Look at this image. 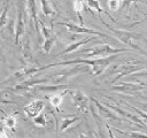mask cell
Returning a JSON list of instances; mask_svg holds the SVG:
<instances>
[{
  "mask_svg": "<svg viewBox=\"0 0 147 138\" xmlns=\"http://www.w3.org/2000/svg\"><path fill=\"white\" fill-rule=\"evenodd\" d=\"M101 22L106 25V28L119 40V41H122V43H124L125 45H127V46H130V47H132V48H134V49H137V51H139L140 53H144V51L138 46V44L136 43L137 40H139V39H141L142 38V36L141 34H138V33H134V32H130V31H125V30H118V29H114V28H111L109 24H107V23H105L103 22V20H101Z\"/></svg>",
  "mask_w": 147,
  "mask_h": 138,
  "instance_id": "obj_2",
  "label": "cell"
},
{
  "mask_svg": "<svg viewBox=\"0 0 147 138\" xmlns=\"http://www.w3.org/2000/svg\"><path fill=\"white\" fill-rule=\"evenodd\" d=\"M117 132L122 133V135H125V136H130V137H147V133L145 132H141V131H131V132H123L118 129H115Z\"/></svg>",
  "mask_w": 147,
  "mask_h": 138,
  "instance_id": "obj_27",
  "label": "cell"
},
{
  "mask_svg": "<svg viewBox=\"0 0 147 138\" xmlns=\"http://www.w3.org/2000/svg\"><path fill=\"white\" fill-rule=\"evenodd\" d=\"M23 54H24V57H26V59H30V56H31L29 39H25V44H24V46H23Z\"/></svg>",
  "mask_w": 147,
  "mask_h": 138,
  "instance_id": "obj_29",
  "label": "cell"
},
{
  "mask_svg": "<svg viewBox=\"0 0 147 138\" xmlns=\"http://www.w3.org/2000/svg\"><path fill=\"white\" fill-rule=\"evenodd\" d=\"M39 24H40V29H41L42 36H44V38H45L44 44H42V51H44L45 53H48V52L52 49V47H53V45L55 44V41H56V34L53 32L52 29L46 28L45 24H44L41 21H39Z\"/></svg>",
  "mask_w": 147,
  "mask_h": 138,
  "instance_id": "obj_10",
  "label": "cell"
},
{
  "mask_svg": "<svg viewBox=\"0 0 147 138\" xmlns=\"http://www.w3.org/2000/svg\"><path fill=\"white\" fill-rule=\"evenodd\" d=\"M41 70H45V66L42 67H28V68H24V69H21L14 74H11L7 79L2 80L0 84H8V83H16L17 80H21L25 77H29V76H32Z\"/></svg>",
  "mask_w": 147,
  "mask_h": 138,
  "instance_id": "obj_6",
  "label": "cell"
},
{
  "mask_svg": "<svg viewBox=\"0 0 147 138\" xmlns=\"http://www.w3.org/2000/svg\"><path fill=\"white\" fill-rule=\"evenodd\" d=\"M57 24H59V25H63V26H65V28L68 29V31L74 32V33H90V34H93V36L102 37V38H109L108 34L102 33V32H99V31H95V30H93V29L85 28L84 25H77V24L69 23V22H59Z\"/></svg>",
  "mask_w": 147,
  "mask_h": 138,
  "instance_id": "obj_8",
  "label": "cell"
},
{
  "mask_svg": "<svg viewBox=\"0 0 147 138\" xmlns=\"http://www.w3.org/2000/svg\"><path fill=\"white\" fill-rule=\"evenodd\" d=\"M70 85L69 84H65V83H61V84H49V85H37L34 86L36 90L38 91H42V92H46V93H56V92H61L62 90H67L69 89Z\"/></svg>",
  "mask_w": 147,
  "mask_h": 138,
  "instance_id": "obj_16",
  "label": "cell"
},
{
  "mask_svg": "<svg viewBox=\"0 0 147 138\" xmlns=\"http://www.w3.org/2000/svg\"><path fill=\"white\" fill-rule=\"evenodd\" d=\"M40 3H41V10H42V14L48 16V15H55V8H52V6L49 5V2L47 0H40Z\"/></svg>",
  "mask_w": 147,
  "mask_h": 138,
  "instance_id": "obj_22",
  "label": "cell"
},
{
  "mask_svg": "<svg viewBox=\"0 0 147 138\" xmlns=\"http://www.w3.org/2000/svg\"><path fill=\"white\" fill-rule=\"evenodd\" d=\"M25 33V22L23 17V9L20 6L17 9V18H16V25H15V44L17 45L22 36Z\"/></svg>",
  "mask_w": 147,
  "mask_h": 138,
  "instance_id": "obj_14",
  "label": "cell"
},
{
  "mask_svg": "<svg viewBox=\"0 0 147 138\" xmlns=\"http://www.w3.org/2000/svg\"><path fill=\"white\" fill-rule=\"evenodd\" d=\"M24 97L15 92L13 89L0 90V103H16L20 100H23Z\"/></svg>",
  "mask_w": 147,
  "mask_h": 138,
  "instance_id": "obj_13",
  "label": "cell"
},
{
  "mask_svg": "<svg viewBox=\"0 0 147 138\" xmlns=\"http://www.w3.org/2000/svg\"><path fill=\"white\" fill-rule=\"evenodd\" d=\"M111 91L125 93V94H134L137 92L142 91V85L141 84H133V83H121L118 85H113L110 86Z\"/></svg>",
  "mask_w": 147,
  "mask_h": 138,
  "instance_id": "obj_11",
  "label": "cell"
},
{
  "mask_svg": "<svg viewBox=\"0 0 147 138\" xmlns=\"http://www.w3.org/2000/svg\"><path fill=\"white\" fill-rule=\"evenodd\" d=\"M117 54H113V55H108L105 57H100V59H95V60H90V59H75V60H68V61H62V62H56V63H51L45 66V69L51 68V67H55V66H70V64H87L91 66V71L93 74V76H99L101 75L105 69L117 57Z\"/></svg>",
  "mask_w": 147,
  "mask_h": 138,
  "instance_id": "obj_1",
  "label": "cell"
},
{
  "mask_svg": "<svg viewBox=\"0 0 147 138\" xmlns=\"http://www.w3.org/2000/svg\"><path fill=\"white\" fill-rule=\"evenodd\" d=\"M138 0H121V3H122V8H126V9H129L130 8V6L132 5V3H136Z\"/></svg>",
  "mask_w": 147,
  "mask_h": 138,
  "instance_id": "obj_31",
  "label": "cell"
},
{
  "mask_svg": "<svg viewBox=\"0 0 147 138\" xmlns=\"http://www.w3.org/2000/svg\"><path fill=\"white\" fill-rule=\"evenodd\" d=\"M8 8H9V6H8V2H7L6 6H5V8L2 9V13L0 14V29L3 28V26L7 24V22H8V18H7Z\"/></svg>",
  "mask_w": 147,
  "mask_h": 138,
  "instance_id": "obj_24",
  "label": "cell"
},
{
  "mask_svg": "<svg viewBox=\"0 0 147 138\" xmlns=\"http://www.w3.org/2000/svg\"><path fill=\"white\" fill-rule=\"evenodd\" d=\"M3 123H5V125L8 126L9 129H13V130H14V128H15V125H16V118H15L14 115L7 116V117L3 120Z\"/></svg>",
  "mask_w": 147,
  "mask_h": 138,
  "instance_id": "obj_26",
  "label": "cell"
},
{
  "mask_svg": "<svg viewBox=\"0 0 147 138\" xmlns=\"http://www.w3.org/2000/svg\"><path fill=\"white\" fill-rule=\"evenodd\" d=\"M85 71H88V68L86 66H82V64H76L74 68L70 69H65L62 70L57 74H55L53 76V83L55 84H61V83H65L68 82L71 77H75L79 74H83Z\"/></svg>",
  "mask_w": 147,
  "mask_h": 138,
  "instance_id": "obj_5",
  "label": "cell"
},
{
  "mask_svg": "<svg viewBox=\"0 0 147 138\" xmlns=\"http://www.w3.org/2000/svg\"><path fill=\"white\" fill-rule=\"evenodd\" d=\"M69 91L68 90H65V91H63L62 93H60V92H56V93H53L51 97H48V99H49V102H51V105L52 106H54L56 109L59 108V106L62 103V101H63V95H64V93H68Z\"/></svg>",
  "mask_w": 147,
  "mask_h": 138,
  "instance_id": "obj_19",
  "label": "cell"
},
{
  "mask_svg": "<svg viewBox=\"0 0 147 138\" xmlns=\"http://www.w3.org/2000/svg\"><path fill=\"white\" fill-rule=\"evenodd\" d=\"M71 98H72V101H74V105L79 109V112L84 113V114H87L88 110H90V97H87L86 94H84L82 91H77V90H74V91H69Z\"/></svg>",
  "mask_w": 147,
  "mask_h": 138,
  "instance_id": "obj_7",
  "label": "cell"
},
{
  "mask_svg": "<svg viewBox=\"0 0 147 138\" xmlns=\"http://www.w3.org/2000/svg\"><path fill=\"white\" fill-rule=\"evenodd\" d=\"M96 37H98V36H95V37H90V38H85V39H82V40H79V41L72 43V44L68 45V46H67L61 53H59L57 55H63V54L71 53V52H74V51H76L78 47H80V46H83V45H85V44H87V43H90V41H92V40H95Z\"/></svg>",
  "mask_w": 147,
  "mask_h": 138,
  "instance_id": "obj_18",
  "label": "cell"
},
{
  "mask_svg": "<svg viewBox=\"0 0 147 138\" xmlns=\"http://www.w3.org/2000/svg\"><path fill=\"white\" fill-rule=\"evenodd\" d=\"M144 99H145V100H147V98H146V97H145V98H144Z\"/></svg>",
  "mask_w": 147,
  "mask_h": 138,
  "instance_id": "obj_35",
  "label": "cell"
},
{
  "mask_svg": "<svg viewBox=\"0 0 147 138\" xmlns=\"http://www.w3.org/2000/svg\"><path fill=\"white\" fill-rule=\"evenodd\" d=\"M28 14H29V17L31 20V22H33L34 24V28L37 30V32L40 34V29H39V18L37 16V6H36V0H28Z\"/></svg>",
  "mask_w": 147,
  "mask_h": 138,
  "instance_id": "obj_17",
  "label": "cell"
},
{
  "mask_svg": "<svg viewBox=\"0 0 147 138\" xmlns=\"http://www.w3.org/2000/svg\"><path fill=\"white\" fill-rule=\"evenodd\" d=\"M119 3H121V0H109L108 1V6H109L110 10H117L121 7Z\"/></svg>",
  "mask_w": 147,
  "mask_h": 138,
  "instance_id": "obj_30",
  "label": "cell"
},
{
  "mask_svg": "<svg viewBox=\"0 0 147 138\" xmlns=\"http://www.w3.org/2000/svg\"><path fill=\"white\" fill-rule=\"evenodd\" d=\"M48 1H49V2H51V3H52V5H53V7H54V8H55V9H56V5H55V2H54V1H53V0H48ZM56 10H57V9H56Z\"/></svg>",
  "mask_w": 147,
  "mask_h": 138,
  "instance_id": "obj_33",
  "label": "cell"
},
{
  "mask_svg": "<svg viewBox=\"0 0 147 138\" xmlns=\"http://www.w3.org/2000/svg\"><path fill=\"white\" fill-rule=\"evenodd\" d=\"M45 107V102L42 100H34L30 103H28L25 107H24V112L25 114L29 116V117H34L37 116L38 114L41 113V110L44 109Z\"/></svg>",
  "mask_w": 147,
  "mask_h": 138,
  "instance_id": "obj_15",
  "label": "cell"
},
{
  "mask_svg": "<svg viewBox=\"0 0 147 138\" xmlns=\"http://www.w3.org/2000/svg\"><path fill=\"white\" fill-rule=\"evenodd\" d=\"M74 9L79 18V23L80 25L84 24V21H83V17H82V12L84 10V1L83 0H74Z\"/></svg>",
  "mask_w": 147,
  "mask_h": 138,
  "instance_id": "obj_20",
  "label": "cell"
},
{
  "mask_svg": "<svg viewBox=\"0 0 147 138\" xmlns=\"http://www.w3.org/2000/svg\"><path fill=\"white\" fill-rule=\"evenodd\" d=\"M87 7H88L90 9H92V10L96 12L99 15H101V13H106V14H107V12H105V10L100 7V3H99L98 0H87Z\"/></svg>",
  "mask_w": 147,
  "mask_h": 138,
  "instance_id": "obj_23",
  "label": "cell"
},
{
  "mask_svg": "<svg viewBox=\"0 0 147 138\" xmlns=\"http://www.w3.org/2000/svg\"><path fill=\"white\" fill-rule=\"evenodd\" d=\"M142 64L141 61H138V60H130V61H125L121 64H117L116 67H114V69L110 71V75H115V77L111 79V84H114L115 82L119 80L122 77L124 76H127V75H131L136 71H139L142 69Z\"/></svg>",
  "mask_w": 147,
  "mask_h": 138,
  "instance_id": "obj_3",
  "label": "cell"
},
{
  "mask_svg": "<svg viewBox=\"0 0 147 138\" xmlns=\"http://www.w3.org/2000/svg\"><path fill=\"white\" fill-rule=\"evenodd\" d=\"M90 99H91V101H93L95 103V106L98 108V113H99L100 116H102L105 118H108V120H111V121H121V118L114 112H111V108H109L107 105H102L99 100H96L93 97H90Z\"/></svg>",
  "mask_w": 147,
  "mask_h": 138,
  "instance_id": "obj_12",
  "label": "cell"
},
{
  "mask_svg": "<svg viewBox=\"0 0 147 138\" xmlns=\"http://www.w3.org/2000/svg\"><path fill=\"white\" fill-rule=\"evenodd\" d=\"M134 77H147V70H139V71H136L133 72Z\"/></svg>",
  "mask_w": 147,
  "mask_h": 138,
  "instance_id": "obj_32",
  "label": "cell"
},
{
  "mask_svg": "<svg viewBox=\"0 0 147 138\" xmlns=\"http://www.w3.org/2000/svg\"><path fill=\"white\" fill-rule=\"evenodd\" d=\"M146 112H147V109H146Z\"/></svg>",
  "mask_w": 147,
  "mask_h": 138,
  "instance_id": "obj_36",
  "label": "cell"
},
{
  "mask_svg": "<svg viewBox=\"0 0 147 138\" xmlns=\"http://www.w3.org/2000/svg\"><path fill=\"white\" fill-rule=\"evenodd\" d=\"M132 110H134L140 117H141V120L144 121V123L145 124H147V112L146 110H141V109H139V108H137V107H132V106H129Z\"/></svg>",
  "mask_w": 147,
  "mask_h": 138,
  "instance_id": "obj_28",
  "label": "cell"
},
{
  "mask_svg": "<svg viewBox=\"0 0 147 138\" xmlns=\"http://www.w3.org/2000/svg\"><path fill=\"white\" fill-rule=\"evenodd\" d=\"M49 82L48 78H30V79H26V80H23L22 83H18L16 84L13 90L17 93H25L28 91H30L31 89H34V86L39 85V84H44V83H47Z\"/></svg>",
  "mask_w": 147,
  "mask_h": 138,
  "instance_id": "obj_9",
  "label": "cell"
},
{
  "mask_svg": "<svg viewBox=\"0 0 147 138\" xmlns=\"http://www.w3.org/2000/svg\"><path fill=\"white\" fill-rule=\"evenodd\" d=\"M129 49L125 48H115L108 44H102L100 46H94L87 49H83L79 53L85 56H108L113 54H118L122 52H127Z\"/></svg>",
  "mask_w": 147,
  "mask_h": 138,
  "instance_id": "obj_4",
  "label": "cell"
},
{
  "mask_svg": "<svg viewBox=\"0 0 147 138\" xmlns=\"http://www.w3.org/2000/svg\"><path fill=\"white\" fill-rule=\"evenodd\" d=\"M33 123L36 125H39V126H44L46 125V117H45V114H38L37 116L33 117Z\"/></svg>",
  "mask_w": 147,
  "mask_h": 138,
  "instance_id": "obj_25",
  "label": "cell"
},
{
  "mask_svg": "<svg viewBox=\"0 0 147 138\" xmlns=\"http://www.w3.org/2000/svg\"><path fill=\"white\" fill-rule=\"evenodd\" d=\"M77 121H79V117L78 116H67V117H64L63 120H62V124H61V128H60V130L61 131H64L65 129H68L71 124H74L75 122H77Z\"/></svg>",
  "mask_w": 147,
  "mask_h": 138,
  "instance_id": "obj_21",
  "label": "cell"
},
{
  "mask_svg": "<svg viewBox=\"0 0 147 138\" xmlns=\"http://www.w3.org/2000/svg\"><path fill=\"white\" fill-rule=\"evenodd\" d=\"M0 125H2V123H1V121H0Z\"/></svg>",
  "mask_w": 147,
  "mask_h": 138,
  "instance_id": "obj_34",
  "label": "cell"
}]
</instances>
